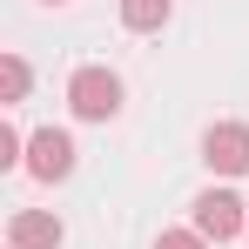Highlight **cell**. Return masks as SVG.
I'll return each mask as SVG.
<instances>
[{"instance_id":"cell-4","label":"cell","mask_w":249,"mask_h":249,"mask_svg":"<svg viewBox=\"0 0 249 249\" xmlns=\"http://www.w3.org/2000/svg\"><path fill=\"white\" fill-rule=\"evenodd\" d=\"M27 175H41V182H61V175H74V135H61V128H41V135L27 142Z\"/></svg>"},{"instance_id":"cell-2","label":"cell","mask_w":249,"mask_h":249,"mask_svg":"<svg viewBox=\"0 0 249 249\" xmlns=\"http://www.w3.org/2000/svg\"><path fill=\"white\" fill-rule=\"evenodd\" d=\"M196 229L202 236H215V243H229V236H249V209L236 189H209V196H196Z\"/></svg>"},{"instance_id":"cell-8","label":"cell","mask_w":249,"mask_h":249,"mask_svg":"<svg viewBox=\"0 0 249 249\" xmlns=\"http://www.w3.org/2000/svg\"><path fill=\"white\" fill-rule=\"evenodd\" d=\"M155 249H209V236H202V229H162Z\"/></svg>"},{"instance_id":"cell-10","label":"cell","mask_w":249,"mask_h":249,"mask_svg":"<svg viewBox=\"0 0 249 249\" xmlns=\"http://www.w3.org/2000/svg\"><path fill=\"white\" fill-rule=\"evenodd\" d=\"M47 7H61V0H47Z\"/></svg>"},{"instance_id":"cell-1","label":"cell","mask_w":249,"mask_h":249,"mask_svg":"<svg viewBox=\"0 0 249 249\" xmlns=\"http://www.w3.org/2000/svg\"><path fill=\"white\" fill-rule=\"evenodd\" d=\"M68 108H74L81 122H108V115H122V81H115L108 68H74Z\"/></svg>"},{"instance_id":"cell-6","label":"cell","mask_w":249,"mask_h":249,"mask_svg":"<svg viewBox=\"0 0 249 249\" xmlns=\"http://www.w3.org/2000/svg\"><path fill=\"white\" fill-rule=\"evenodd\" d=\"M168 14H175V0H122V27H135V34H155Z\"/></svg>"},{"instance_id":"cell-3","label":"cell","mask_w":249,"mask_h":249,"mask_svg":"<svg viewBox=\"0 0 249 249\" xmlns=\"http://www.w3.org/2000/svg\"><path fill=\"white\" fill-rule=\"evenodd\" d=\"M202 162L215 175H249V128L243 122H215L202 135Z\"/></svg>"},{"instance_id":"cell-5","label":"cell","mask_w":249,"mask_h":249,"mask_svg":"<svg viewBox=\"0 0 249 249\" xmlns=\"http://www.w3.org/2000/svg\"><path fill=\"white\" fill-rule=\"evenodd\" d=\"M61 215H47V209H14V222H7V243L14 249H61Z\"/></svg>"},{"instance_id":"cell-9","label":"cell","mask_w":249,"mask_h":249,"mask_svg":"<svg viewBox=\"0 0 249 249\" xmlns=\"http://www.w3.org/2000/svg\"><path fill=\"white\" fill-rule=\"evenodd\" d=\"M14 162H27V155H20V128L0 122V168H14Z\"/></svg>"},{"instance_id":"cell-7","label":"cell","mask_w":249,"mask_h":249,"mask_svg":"<svg viewBox=\"0 0 249 249\" xmlns=\"http://www.w3.org/2000/svg\"><path fill=\"white\" fill-rule=\"evenodd\" d=\"M0 94H7V101H20V94H27V61H20V54H7V61H0Z\"/></svg>"}]
</instances>
